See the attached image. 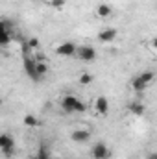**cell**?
Returning a JSON list of instances; mask_svg holds the SVG:
<instances>
[{"mask_svg": "<svg viewBox=\"0 0 157 159\" xmlns=\"http://www.w3.org/2000/svg\"><path fill=\"white\" fill-rule=\"evenodd\" d=\"M39 46H41V41L37 39V37H30L28 43H26V46H24V52H26V54H30L32 50H37Z\"/></svg>", "mask_w": 157, "mask_h": 159, "instance_id": "obj_13", "label": "cell"}, {"mask_svg": "<svg viewBox=\"0 0 157 159\" xmlns=\"http://www.w3.org/2000/svg\"><path fill=\"white\" fill-rule=\"evenodd\" d=\"M79 83H81V85H89V83H92V74H89V72L79 74Z\"/></svg>", "mask_w": 157, "mask_h": 159, "instance_id": "obj_17", "label": "cell"}, {"mask_svg": "<svg viewBox=\"0 0 157 159\" xmlns=\"http://www.w3.org/2000/svg\"><path fill=\"white\" fill-rule=\"evenodd\" d=\"M34 156H35V159H50V152H48L46 146H39Z\"/></svg>", "mask_w": 157, "mask_h": 159, "instance_id": "obj_16", "label": "cell"}, {"mask_svg": "<svg viewBox=\"0 0 157 159\" xmlns=\"http://www.w3.org/2000/svg\"><path fill=\"white\" fill-rule=\"evenodd\" d=\"M117 30L115 28H105V30H102L100 34H98V41L100 43H113V41L117 39Z\"/></svg>", "mask_w": 157, "mask_h": 159, "instance_id": "obj_9", "label": "cell"}, {"mask_svg": "<svg viewBox=\"0 0 157 159\" xmlns=\"http://www.w3.org/2000/svg\"><path fill=\"white\" fill-rule=\"evenodd\" d=\"M22 65H24L26 76H30L34 81H39V76H37V61H35V57H32L30 54H26L24 59H22Z\"/></svg>", "mask_w": 157, "mask_h": 159, "instance_id": "obj_4", "label": "cell"}, {"mask_svg": "<svg viewBox=\"0 0 157 159\" xmlns=\"http://www.w3.org/2000/svg\"><path fill=\"white\" fill-rule=\"evenodd\" d=\"M96 15L102 17V19H107V17L113 15V7H111L109 4H100V6L96 7Z\"/></svg>", "mask_w": 157, "mask_h": 159, "instance_id": "obj_11", "label": "cell"}, {"mask_svg": "<svg viewBox=\"0 0 157 159\" xmlns=\"http://www.w3.org/2000/svg\"><path fill=\"white\" fill-rule=\"evenodd\" d=\"M22 122L28 126V128H37V126H41V120L35 117V115H26L24 119H22Z\"/></svg>", "mask_w": 157, "mask_h": 159, "instance_id": "obj_14", "label": "cell"}, {"mask_svg": "<svg viewBox=\"0 0 157 159\" xmlns=\"http://www.w3.org/2000/svg\"><path fill=\"white\" fill-rule=\"evenodd\" d=\"M50 6H54V7H63V6H65V0H50Z\"/></svg>", "mask_w": 157, "mask_h": 159, "instance_id": "obj_18", "label": "cell"}, {"mask_svg": "<svg viewBox=\"0 0 157 159\" xmlns=\"http://www.w3.org/2000/svg\"><path fill=\"white\" fill-rule=\"evenodd\" d=\"M78 59L81 61H94L96 59V50L92 48V46H89V44H81L76 48V54H74Z\"/></svg>", "mask_w": 157, "mask_h": 159, "instance_id": "obj_5", "label": "cell"}, {"mask_svg": "<svg viewBox=\"0 0 157 159\" xmlns=\"http://www.w3.org/2000/svg\"><path fill=\"white\" fill-rule=\"evenodd\" d=\"M76 44L74 43H70V41H65V43H61V44H57L56 46V54L57 56H61V57H70V56H74L76 54Z\"/></svg>", "mask_w": 157, "mask_h": 159, "instance_id": "obj_7", "label": "cell"}, {"mask_svg": "<svg viewBox=\"0 0 157 159\" xmlns=\"http://www.w3.org/2000/svg\"><path fill=\"white\" fill-rule=\"evenodd\" d=\"M2 104H4V100H2V96H0V107H2Z\"/></svg>", "mask_w": 157, "mask_h": 159, "instance_id": "obj_20", "label": "cell"}, {"mask_svg": "<svg viewBox=\"0 0 157 159\" xmlns=\"http://www.w3.org/2000/svg\"><path fill=\"white\" fill-rule=\"evenodd\" d=\"M35 61H37V76H39V81H41L48 72V65H46V61H39V59H35Z\"/></svg>", "mask_w": 157, "mask_h": 159, "instance_id": "obj_15", "label": "cell"}, {"mask_svg": "<svg viewBox=\"0 0 157 159\" xmlns=\"http://www.w3.org/2000/svg\"><path fill=\"white\" fill-rule=\"evenodd\" d=\"M11 22L9 20H6V19H2L0 20V46H6V44H9L11 43Z\"/></svg>", "mask_w": 157, "mask_h": 159, "instance_id": "obj_6", "label": "cell"}, {"mask_svg": "<svg viewBox=\"0 0 157 159\" xmlns=\"http://www.w3.org/2000/svg\"><path fill=\"white\" fill-rule=\"evenodd\" d=\"M129 111L137 117H142L144 115V104L142 102H133V104H129Z\"/></svg>", "mask_w": 157, "mask_h": 159, "instance_id": "obj_12", "label": "cell"}, {"mask_svg": "<svg viewBox=\"0 0 157 159\" xmlns=\"http://www.w3.org/2000/svg\"><path fill=\"white\" fill-rule=\"evenodd\" d=\"M91 157L92 159H109L111 157V148H109L105 143L98 141V143H94L92 148H91Z\"/></svg>", "mask_w": 157, "mask_h": 159, "instance_id": "obj_3", "label": "cell"}, {"mask_svg": "<svg viewBox=\"0 0 157 159\" xmlns=\"http://www.w3.org/2000/svg\"><path fill=\"white\" fill-rule=\"evenodd\" d=\"M94 109L100 113V115H107L109 113V100L105 96H98L94 100Z\"/></svg>", "mask_w": 157, "mask_h": 159, "instance_id": "obj_10", "label": "cell"}, {"mask_svg": "<svg viewBox=\"0 0 157 159\" xmlns=\"http://www.w3.org/2000/svg\"><path fill=\"white\" fill-rule=\"evenodd\" d=\"M70 139L74 143H78V144H83V143H87L91 139V131L89 129H74L70 133Z\"/></svg>", "mask_w": 157, "mask_h": 159, "instance_id": "obj_8", "label": "cell"}, {"mask_svg": "<svg viewBox=\"0 0 157 159\" xmlns=\"http://www.w3.org/2000/svg\"><path fill=\"white\" fill-rule=\"evenodd\" d=\"M148 159H157V154L155 152H150V154H148Z\"/></svg>", "mask_w": 157, "mask_h": 159, "instance_id": "obj_19", "label": "cell"}, {"mask_svg": "<svg viewBox=\"0 0 157 159\" xmlns=\"http://www.w3.org/2000/svg\"><path fill=\"white\" fill-rule=\"evenodd\" d=\"M61 107L67 113H85L87 111V104L81 102L76 94H65L61 98Z\"/></svg>", "mask_w": 157, "mask_h": 159, "instance_id": "obj_1", "label": "cell"}, {"mask_svg": "<svg viewBox=\"0 0 157 159\" xmlns=\"http://www.w3.org/2000/svg\"><path fill=\"white\" fill-rule=\"evenodd\" d=\"M0 152L4 157H11L15 154V139L11 133H0Z\"/></svg>", "mask_w": 157, "mask_h": 159, "instance_id": "obj_2", "label": "cell"}]
</instances>
